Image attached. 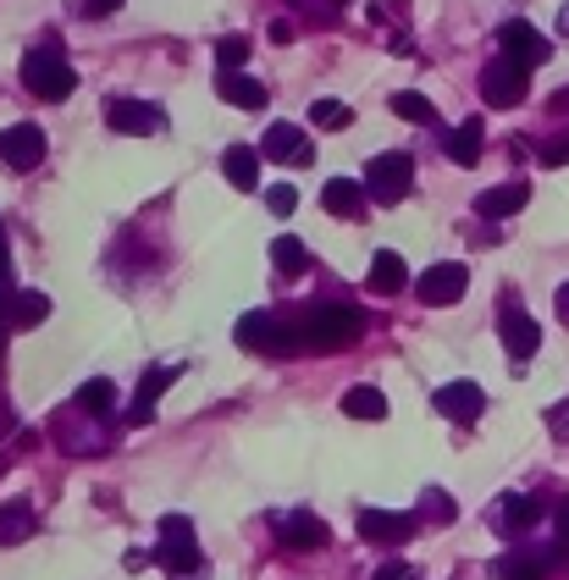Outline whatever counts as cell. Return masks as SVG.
<instances>
[{"label":"cell","instance_id":"e0dca14e","mask_svg":"<svg viewBox=\"0 0 569 580\" xmlns=\"http://www.w3.org/2000/svg\"><path fill=\"white\" fill-rule=\"evenodd\" d=\"M526 205H531V183H498V188L475 194V216H487V222H503V216H514Z\"/></svg>","mask_w":569,"mask_h":580},{"label":"cell","instance_id":"7c38bea8","mask_svg":"<svg viewBox=\"0 0 569 580\" xmlns=\"http://www.w3.org/2000/svg\"><path fill=\"white\" fill-rule=\"evenodd\" d=\"M548 509H553L548 498H531V492H509V498L492 509V525H498L503 537H526V531H531V525H537Z\"/></svg>","mask_w":569,"mask_h":580},{"label":"cell","instance_id":"f546056e","mask_svg":"<svg viewBox=\"0 0 569 580\" xmlns=\"http://www.w3.org/2000/svg\"><path fill=\"white\" fill-rule=\"evenodd\" d=\"M393 111H399L404 122H421V128H436V106H431L426 95H415V89H410V95H393Z\"/></svg>","mask_w":569,"mask_h":580},{"label":"cell","instance_id":"ffe728a7","mask_svg":"<svg viewBox=\"0 0 569 580\" xmlns=\"http://www.w3.org/2000/svg\"><path fill=\"white\" fill-rule=\"evenodd\" d=\"M216 89H222V100H227V106H244V111H266V100H272V95H266V83H261V78H249V72H222V78H216Z\"/></svg>","mask_w":569,"mask_h":580},{"label":"cell","instance_id":"d590c367","mask_svg":"<svg viewBox=\"0 0 569 580\" xmlns=\"http://www.w3.org/2000/svg\"><path fill=\"white\" fill-rule=\"evenodd\" d=\"M298 6H304L310 17H326V22H332V17L343 11V0H298Z\"/></svg>","mask_w":569,"mask_h":580},{"label":"cell","instance_id":"277c9868","mask_svg":"<svg viewBox=\"0 0 569 580\" xmlns=\"http://www.w3.org/2000/svg\"><path fill=\"white\" fill-rule=\"evenodd\" d=\"M160 570H171V576H188V570H199V537H194V520H183V514H166L160 520V548L149 553Z\"/></svg>","mask_w":569,"mask_h":580},{"label":"cell","instance_id":"4dcf8cb0","mask_svg":"<svg viewBox=\"0 0 569 580\" xmlns=\"http://www.w3.org/2000/svg\"><path fill=\"white\" fill-rule=\"evenodd\" d=\"M453 514H459V509H453V498H448L442 486H426V492H421V520H431V525H448Z\"/></svg>","mask_w":569,"mask_h":580},{"label":"cell","instance_id":"d6a6232c","mask_svg":"<svg viewBox=\"0 0 569 580\" xmlns=\"http://www.w3.org/2000/svg\"><path fill=\"white\" fill-rule=\"evenodd\" d=\"M293 205H298L293 183H277V188H266V210H272V216H293Z\"/></svg>","mask_w":569,"mask_h":580},{"label":"cell","instance_id":"3957f363","mask_svg":"<svg viewBox=\"0 0 569 580\" xmlns=\"http://www.w3.org/2000/svg\"><path fill=\"white\" fill-rule=\"evenodd\" d=\"M410 188H415V155L410 149H387L365 166V194L376 205H399Z\"/></svg>","mask_w":569,"mask_h":580},{"label":"cell","instance_id":"484cf974","mask_svg":"<svg viewBox=\"0 0 569 580\" xmlns=\"http://www.w3.org/2000/svg\"><path fill=\"white\" fill-rule=\"evenodd\" d=\"M343 415H354V421H387L382 387H349V393H343Z\"/></svg>","mask_w":569,"mask_h":580},{"label":"cell","instance_id":"cb8c5ba5","mask_svg":"<svg viewBox=\"0 0 569 580\" xmlns=\"http://www.w3.org/2000/svg\"><path fill=\"white\" fill-rule=\"evenodd\" d=\"M371 288L376 293H404L410 288V266H404V255L376 249V260H371Z\"/></svg>","mask_w":569,"mask_h":580},{"label":"cell","instance_id":"74e56055","mask_svg":"<svg viewBox=\"0 0 569 580\" xmlns=\"http://www.w3.org/2000/svg\"><path fill=\"white\" fill-rule=\"evenodd\" d=\"M548 426H553V432H559V436H569V404H559V410L548 415Z\"/></svg>","mask_w":569,"mask_h":580},{"label":"cell","instance_id":"60d3db41","mask_svg":"<svg viewBox=\"0 0 569 580\" xmlns=\"http://www.w3.org/2000/svg\"><path fill=\"white\" fill-rule=\"evenodd\" d=\"M6 266H11V255H6V222H0V288H6Z\"/></svg>","mask_w":569,"mask_h":580},{"label":"cell","instance_id":"7402d4cb","mask_svg":"<svg viewBox=\"0 0 569 580\" xmlns=\"http://www.w3.org/2000/svg\"><path fill=\"white\" fill-rule=\"evenodd\" d=\"M360 205H365V183H360V177H326V183H321V210L354 216Z\"/></svg>","mask_w":569,"mask_h":580},{"label":"cell","instance_id":"b9f144b4","mask_svg":"<svg viewBox=\"0 0 569 580\" xmlns=\"http://www.w3.org/2000/svg\"><path fill=\"white\" fill-rule=\"evenodd\" d=\"M559 321H569V283L559 288Z\"/></svg>","mask_w":569,"mask_h":580},{"label":"cell","instance_id":"836d02e7","mask_svg":"<svg viewBox=\"0 0 569 580\" xmlns=\"http://www.w3.org/2000/svg\"><path fill=\"white\" fill-rule=\"evenodd\" d=\"M537 155H542V166H569V134L548 139V145H537Z\"/></svg>","mask_w":569,"mask_h":580},{"label":"cell","instance_id":"4316f807","mask_svg":"<svg viewBox=\"0 0 569 580\" xmlns=\"http://www.w3.org/2000/svg\"><path fill=\"white\" fill-rule=\"evenodd\" d=\"M272 266H277V272H283V277H304V272H310V249H304V244H298V238H277V244H272Z\"/></svg>","mask_w":569,"mask_h":580},{"label":"cell","instance_id":"1f68e13d","mask_svg":"<svg viewBox=\"0 0 569 580\" xmlns=\"http://www.w3.org/2000/svg\"><path fill=\"white\" fill-rule=\"evenodd\" d=\"M216 61H222V72H238V67L249 61V39H244V33H227V39L216 45Z\"/></svg>","mask_w":569,"mask_h":580},{"label":"cell","instance_id":"603a6c76","mask_svg":"<svg viewBox=\"0 0 569 580\" xmlns=\"http://www.w3.org/2000/svg\"><path fill=\"white\" fill-rule=\"evenodd\" d=\"M481 134H487L481 117H464L453 134H442V155L459 160V166H475V160H481Z\"/></svg>","mask_w":569,"mask_h":580},{"label":"cell","instance_id":"d4e9b609","mask_svg":"<svg viewBox=\"0 0 569 580\" xmlns=\"http://www.w3.org/2000/svg\"><path fill=\"white\" fill-rule=\"evenodd\" d=\"M78 410L106 421V415L117 410V382H111V376H95V382H84V387H78Z\"/></svg>","mask_w":569,"mask_h":580},{"label":"cell","instance_id":"4fadbf2b","mask_svg":"<svg viewBox=\"0 0 569 580\" xmlns=\"http://www.w3.org/2000/svg\"><path fill=\"white\" fill-rule=\"evenodd\" d=\"M421 531V514H387V509H360V537L365 542H382V548H399Z\"/></svg>","mask_w":569,"mask_h":580},{"label":"cell","instance_id":"7bdbcfd3","mask_svg":"<svg viewBox=\"0 0 569 580\" xmlns=\"http://www.w3.org/2000/svg\"><path fill=\"white\" fill-rule=\"evenodd\" d=\"M565 22H569V17H565Z\"/></svg>","mask_w":569,"mask_h":580},{"label":"cell","instance_id":"30bf717a","mask_svg":"<svg viewBox=\"0 0 569 580\" xmlns=\"http://www.w3.org/2000/svg\"><path fill=\"white\" fill-rule=\"evenodd\" d=\"M261 160L310 166V160H315V145H310V134H304L298 122H277V128H266V139H261Z\"/></svg>","mask_w":569,"mask_h":580},{"label":"cell","instance_id":"7a4b0ae2","mask_svg":"<svg viewBox=\"0 0 569 580\" xmlns=\"http://www.w3.org/2000/svg\"><path fill=\"white\" fill-rule=\"evenodd\" d=\"M22 89L39 95V100H67V95L78 89V72L67 67V56H61L56 45H33V50L22 56Z\"/></svg>","mask_w":569,"mask_h":580},{"label":"cell","instance_id":"ba28073f","mask_svg":"<svg viewBox=\"0 0 569 580\" xmlns=\"http://www.w3.org/2000/svg\"><path fill=\"white\" fill-rule=\"evenodd\" d=\"M559 564H565L559 542H553V548H514V553H503V559L492 564V576L498 580H548Z\"/></svg>","mask_w":569,"mask_h":580},{"label":"cell","instance_id":"8d00e7d4","mask_svg":"<svg viewBox=\"0 0 569 580\" xmlns=\"http://www.w3.org/2000/svg\"><path fill=\"white\" fill-rule=\"evenodd\" d=\"M117 6H122V0H84V11H89V17H111Z\"/></svg>","mask_w":569,"mask_h":580},{"label":"cell","instance_id":"83f0119b","mask_svg":"<svg viewBox=\"0 0 569 580\" xmlns=\"http://www.w3.org/2000/svg\"><path fill=\"white\" fill-rule=\"evenodd\" d=\"M354 122V111L343 100H310V128H326V134H343Z\"/></svg>","mask_w":569,"mask_h":580},{"label":"cell","instance_id":"9a60e30c","mask_svg":"<svg viewBox=\"0 0 569 580\" xmlns=\"http://www.w3.org/2000/svg\"><path fill=\"white\" fill-rule=\"evenodd\" d=\"M326 520L321 514H310V509H293V514H283L277 520V542L283 548H293V553H315V548H326Z\"/></svg>","mask_w":569,"mask_h":580},{"label":"cell","instance_id":"5b68a950","mask_svg":"<svg viewBox=\"0 0 569 580\" xmlns=\"http://www.w3.org/2000/svg\"><path fill=\"white\" fill-rule=\"evenodd\" d=\"M498 337H503V348H509V360H514V365H526V360L542 348V326L520 309V298H514V293L498 304Z\"/></svg>","mask_w":569,"mask_h":580},{"label":"cell","instance_id":"2e32d148","mask_svg":"<svg viewBox=\"0 0 569 580\" xmlns=\"http://www.w3.org/2000/svg\"><path fill=\"white\" fill-rule=\"evenodd\" d=\"M106 122H111V134H134V139H149V134L166 128V117L155 106H144V100H111Z\"/></svg>","mask_w":569,"mask_h":580},{"label":"cell","instance_id":"5bb4252c","mask_svg":"<svg viewBox=\"0 0 569 580\" xmlns=\"http://www.w3.org/2000/svg\"><path fill=\"white\" fill-rule=\"evenodd\" d=\"M436 415H448V421H459V426H475L481 421V410H487V393L475 387V382H448V387H436Z\"/></svg>","mask_w":569,"mask_h":580},{"label":"cell","instance_id":"8992f818","mask_svg":"<svg viewBox=\"0 0 569 580\" xmlns=\"http://www.w3.org/2000/svg\"><path fill=\"white\" fill-rule=\"evenodd\" d=\"M481 100L487 106H520L526 100V67L520 61H509V56H498V61H487L481 67Z\"/></svg>","mask_w":569,"mask_h":580},{"label":"cell","instance_id":"44dd1931","mask_svg":"<svg viewBox=\"0 0 569 580\" xmlns=\"http://www.w3.org/2000/svg\"><path fill=\"white\" fill-rule=\"evenodd\" d=\"M222 171H227V183H233L238 194H255V188H261V149L233 145L222 155Z\"/></svg>","mask_w":569,"mask_h":580},{"label":"cell","instance_id":"ac0fdd59","mask_svg":"<svg viewBox=\"0 0 569 580\" xmlns=\"http://www.w3.org/2000/svg\"><path fill=\"white\" fill-rule=\"evenodd\" d=\"M177 376H183L177 365H155V371H144L139 393H134V410H128V421H134V426L155 421V410H160V393H166V387H171Z\"/></svg>","mask_w":569,"mask_h":580},{"label":"cell","instance_id":"f35d334b","mask_svg":"<svg viewBox=\"0 0 569 580\" xmlns=\"http://www.w3.org/2000/svg\"><path fill=\"white\" fill-rule=\"evenodd\" d=\"M293 39V22H272V45H287Z\"/></svg>","mask_w":569,"mask_h":580},{"label":"cell","instance_id":"6da1fadb","mask_svg":"<svg viewBox=\"0 0 569 580\" xmlns=\"http://www.w3.org/2000/svg\"><path fill=\"white\" fill-rule=\"evenodd\" d=\"M360 326H365L360 309L315 298V304H298V309H249L233 326V337L249 354H326V348L354 343Z\"/></svg>","mask_w":569,"mask_h":580},{"label":"cell","instance_id":"e575fe53","mask_svg":"<svg viewBox=\"0 0 569 580\" xmlns=\"http://www.w3.org/2000/svg\"><path fill=\"white\" fill-rule=\"evenodd\" d=\"M371 580H421V576H415V564H399V559H393V564H382Z\"/></svg>","mask_w":569,"mask_h":580},{"label":"cell","instance_id":"9c48e42d","mask_svg":"<svg viewBox=\"0 0 569 580\" xmlns=\"http://www.w3.org/2000/svg\"><path fill=\"white\" fill-rule=\"evenodd\" d=\"M498 56H509V61H520V67L531 72V67H542V61L553 56V45H548L531 22H520V17H514V22H503V28H498Z\"/></svg>","mask_w":569,"mask_h":580},{"label":"cell","instance_id":"8fae6325","mask_svg":"<svg viewBox=\"0 0 569 580\" xmlns=\"http://www.w3.org/2000/svg\"><path fill=\"white\" fill-rule=\"evenodd\" d=\"M0 160H6L11 171H33V166L45 160V128H39V122H11V128L0 134Z\"/></svg>","mask_w":569,"mask_h":580},{"label":"cell","instance_id":"ab89813d","mask_svg":"<svg viewBox=\"0 0 569 580\" xmlns=\"http://www.w3.org/2000/svg\"><path fill=\"white\" fill-rule=\"evenodd\" d=\"M548 111H553V117H569V89H565V95H553V100H548Z\"/></svg>","mask_w":569,"mask_h":580},{"label":"cell","instance_id":"f1b7e54d","mask_svg":"<svg viewBox=\"0 0 569 580\" xmlns=\"http://www.w3.org/2000/svg\"><path fill=\"white\" fill-rule=\"evenodd\" d=\"M28 531H33V509H28V503H6V509H0V548L22 542Z\"/></svg>","mask_w":569,"mask_h":580},{"label":"cell","instance_id":"52a82bcc","mask_svg":"<svg viewBox=\"0 0 569 580\" xmlns=\"http://www.w3.org/2000/svg\"><path fill=\"white\" fill-rule=\"evenodd\" d=\"M464 288H470V266H459V260H436V266H426L415 277V298L421 304H459Z\"/></svg>","mask_w":569,"mask_h":580},{"label":"cell","instance_id":"d6986e66","mask_svg":"<svg viewBox=\"0 0 569 580\" xmlns=\"http://www.w3.org/2000/svg\"><path fill=\"white\" fill-rule=\"evenodd\" d=\"M45 315H50V298H45V293H33V288L0 298V321H6L11 332H28V326H39Z\"/></svg>","mask_w":569,"mask_h":580}]
</instances>
